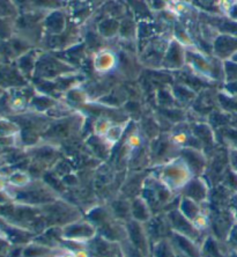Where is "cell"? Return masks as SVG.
<instances>
[{
	"instance_id": "30bf717a",
	"label": "cell",
	"mask_w": 237,
	"mask_h": 257,
	"mask_svg": "<svg viewBox=\"0 0 237 257\" xmlns=\"http://www.w3.org/2000/svg\"><path fill=\"white\" fill-rule=\"evenodd\" d=\"M190 123L193 135L198 139V142L200 143L202 151L209 158L217 149L215 130H214L207 120H194V122Z\"/></svg>"
},
{
	"instance_id": "8fae6325",
	"label": "cell",
	"mask_w": 237,
	"mask_h": 257,
	"mask_svg": "<svg viewBox=\"0 0 237 257\" xmlns=\"http://www.w3.org/2000/svg\"><path fill=\"white\" fill-rule=\"evenodd\" d=\"M126 232H127V241L133 244L135 248L144 252L145 255L152 257V242H150L149 236L146 230L145 224H141L137 220L130 219L126 222Z\"/></svg>"
},
{
	"instance_id": "d4e9b609",
	"label": "cell",
	"mask_w": 237,
	"mask_h": 257,
	"mask_svg": "<svg viewBox=\"0 0 237 257\" xmlns=\"http://www.w3.org/2000/svg\"><path fill=\"white\" fill-rule=\"evenodd\" d=\"M153 211L148 205V203L139 196L131 200V217L133 220H137L141 224H146L153 218Z\"/></svg>"
},
{
	"instance_id": "603a6c76",
	"label": "cell",
	"mask_w": 237,
	"mask_h": 257,
	"mask_svg": "<svg viewBox=\"0 0 237 257\" xmlns=\"http://www.w3.org/2000/svg\"><path fill=\"white\" fill-rule=\"evenodd\" d=\"M170 241L174 244L176 252L184 257H201V248L195 241L189 237L172 232Z\"/></svg>"
},
{
	"instance_id": "ac0fdd59",
	"label": "cell",
	"mask_w": 237,
	"mask_h": 257,
	"mask_svg": "<svg viewBox=\"0 0 237 257\" xmlns=\"http://www.w3.org/2000/svg\"><path fill=\"white\" fill-rule=\"evenodd\" d=\"M92 64L96 73L107 75L117 69L118 55L110 49H100V50L94 52Z\"/></svg>"
},
{
	"instance_id": "1f68e13d",
	"label": "cell",
	"mask_w": 237,
	"mask_h": 257,
	"mask_svg": "<svg viewBox=\"0 0 237 257\" xmlns=\"http://www.w3.org/2000/svg\"><path fill=\"white\" fill-rule=\"evenodd\" d=\"M33 179L28 172L17 171L11 174L10 179L7 180V183H10L11 187L13 188H24L32 182Z\"/></svg>"
},
{
	"instance_id": "7402d4cb",
	"label": "cell",
	"mask_w": 237,
	"mask_h": 257,
	"mask_svg": "<svg viewBox=\"0 0 237 257\" xmlns=\"http://www.w3.org/2000/svg\"><path fill=\"white\" fill-rule=\"evenodd\" d=\"M85 145L89 150L90 156L99 161H107L110 157L114 146H111L104 137H99L96 135H92L85 141Z\"/></svg>"
},
{
	"instance_id": "ba28073f",
	"label": "cell",
	"mask_w": 237,
	"mask_h": 257,
	"mask_svg": "<svg viewBox=\"0 0 237 257\" xmlns=\"http://www.w3.org/2000/svg\"><path fill=\"white\" fill-rule=\"evenodd\" d=\"M165 214H167L172 232L189 237V239L195 241L198 244H200L201 247V243L204 242L205 237L207 235L199 232L190 219H187L185 215H183L178 209L168 211V212H165Z\"/></svg>"
},
{
	"instance_id": "cb8c5ba5",
	"label": "cell",
	"mask_w": 237,
	"mask_h": 257,
	"mask_svg": "<svg viewBox=\"0 0 237 257\" xmlns=\"http://www.w3.org/2000/svg\"><path fill=\"white\" fill-rule=\"evenodd\" d=\"M105 204H107L109 210H110V212L116 219H117V220L127 222L130 219H132V217H131V200L130 199L123 197V196L120 195H117L116 197L108 200Z\"/></svg>"
},
{
	"instance_id": "484cf974",
	"label": "cell",
	"mask_w": 237,
	"mask_h": 257,
	"mask_svg": "<svg viewBox=\"0 0 237 257\" xmlns=\"http://www.w3.org/2000/svg\"><path fill=\"white\" fill-rule=\"evenodd\" d=\"M119 32L120 22L115 18H107L97 25V34L101 39L111 40L119 37Z\"/></svg>"
},
{
	"instance_id": "9a60e30c",
	"label": "cell",
	"mask_w": 237,
	"mask_h": 257,
	"mask_svg": "<svg viewBox=\"0 0 237 257\" xmlns=\"http://www.w3.org/2000/svg\"><path fill=\"white\" fill-rule=\"evenodd\" d=\"M145 226L152 245L155 242H159L161 240L170 239L172 234L171 226L169 224L168 217L165 212L154 214L153 218L148 222H146Z\"/></svg>"
},
{
	"instance_id": "83f0119b",
	"label": "cell",
	"mask_w": 237,
	"mask_h": 257,
	"mask_svg": "<svg viewBox=\"0 0 237 257\" xmlns=\"http://www.w3.org/2000/svg\"><path fill=\"white\" fill-rule=\"evenodd\" d=\"M56 250L59 249H54L44 245L42 243L37 242V241L33 240L32 242L26 244L24 247V252L22 256L24 257H51L54 254H56Z\"/></svg>"
},
{
	"instance_id": "4dcf8cb0",
	"label": "cell",
	"mask_w": 237,
	"mask_h": 257,
	"mask_svg": "<svg viewBox=\"0 0 237 257\" xmlns=\"http://www.w3.org/2000/svg\"><path fill=\"white\" fill-rule=\"evenodd\" d=\"M152 257H177V252L170 239H164L152 245Z\"/></svg>"
},
{
	"instance_id": "9c48e42d",
	"label": "cell",
	"mask_w": 237,
	"mask_h": 257,
	"mask_svg": "<svg viewBox=\"0 0 237 257\" xmlns=\"http://www.w3.org/2000/svg\"><path fill=\"white\" fill-rule=\"evenodd\" d=\"M97 235V228L85 217L72 224L65 226L62 229L63 240L75 241L80 243H88Z\"/></svg>"
},
{
	"instance_id": "44dd1931",
	"label": "cell",
	"mask_w": 237,
	"mask_h": 257,
	"mask_svg": "<svg viewBox=\"0 0 237 257\" xmlns=\"http://www.w3.org/2000/svg\"><path fill=\"white\" fill-rule=\"evenodd\" d=\"M125 224L126 222L119 221L116 218H112L111 220L107 221L104 225L97 228V234L102 235L111 242L122 243L123 241L127 239Z\"/></svg>"
},
{
	"instance_id": "8d00e7d4",
	"label": "cell",
	"mask_w": 237,
	"mask_h": 257,
	"mask_svg": "<svg viewBox=\"0 0 237 257\" xmlns=\"http://www.w3.org/2000/svg\"><path fill=\"white\" fill-rule=\"evenodd\" d=\"M230 60H232V62H235V63H237V52H236V54H235L234 56H232V58H231Z\"/></svg>"
},
{
	"instance_id": "52a82bcc",
	"label": "cell",
	"mask_w": 237,
	"mask_h": 257,
	"mask_svg": "<svg viewBox=\"0 0 237 257\" xmlns=\"http://www.w3.org/2000/svg\"><path fill=\"white\" fill-rule=\"evenodd\" d=\"M180 149L171 142L169 134H161L159 137L149 142L150 168L170 162L178 158Z\"/></svg>"
},
{
	"instance_id": "3957f363",
	"label": "cell",
	"mask_w": 237,
	"mask_h": 257,
	"mask_svg": "<svg viewBox=\"0 0 237 257\" xmlns=\"http://www.w3.org/2000/svg\"><path fill=\"white\" fill-rule=\"evenodd\" d=\"M43 219L48 227H65L85 217V212L69 199L60 197L41 207Z\"/></svg>"
},
{
	"instance_id": "2e32d148",
	"label": "cell",
	"mask_w": 237,
	"mask_h": 257,
	"mask_svg": "<svg viewBox=\"0 0 237 257\" xmlns=\"http://www.w3.org/2000/svg\"><path fill=\"white\" fill-rule=\"evenodd\" d=\"M179 157L183 159L193 176H204L208 166V157L202 150L194 147L180 149Z\"/></svg>"
},
{
	"instance_id": "e0dca14e",
	"label": "cell",
	"mask_w": 237,
	"mask_h": 257,
	"mask_svg": "<svg viewBox=\"0 0 237 257\" xmlns=\"http://www.w3.org/2000/svg\"><path fill=\"white\" fill-rule=\"evenodd\" d=\"M147 175V171H127L125 180H124L122 187L119 189L118 195L130 200L139 197L141 195Z\"/></svg>"
},
{
	"instance_id": "f1b7e54d",
	"label": "cell",
	"mask_w": 237,
	"mask_h": 257,
	"mask_svg": "<svg viewBox=\"0 0 237 257\" xmlns=\"http://www.w3.org/2000/svg\"><path fill=\"white\" fill-rule=\"evenodd\" d=\"M178 210L182 212L183 215H185L187 219H190L191 221H193L194 219L202 212V210H204V205L194 202L192 199L180 196Z\"/></svg>"
},
{
	"instance_id": "277c9868",
	"label": "cell",
	"mask_w": 237,
	"mask_h": 257,
	"mask_svg": "<svg viewBox=\"0 0 237 257\" xmlns=\"http://www.w3.org/2000/svg\"><path fill=\"white\" fill-rule=\"evenodd\" d=\"M150 174L176 194H179V191L193 177L192 173L180 157L164 165L152 167Z\"/></svg>"
},
{
	"instance_id": "d590c367",
	"label": "cell",
	"mask_w": 237,
	"mask_h": 257,
	"mask_svg": "<svg viewBox=\"0 0 237 257\" xmlns=\"http://www.w3.org/2000/svg\"><path fill=\"white\" fill-rule=\"evenodd\" d=\"M228 158H229V166H230L232 171L237 173V149L229 147Z\"/></svg>"
},
{
	"instance_id": "6da1fadb",
	"label": "cell",
	"mask_w": 237,
	"mask_h": 257,
	"mask_svg": "<svg viewBox=\"0 0 237 257\" xmlns=\"http://www.w3.org/2000/svg\"><path fill=\"white\" fill-rule=\"evenodd\" d=\"M86 116L80 110H75L72 114L62 118L52 119L50 125L42 136V141L54 144L60 147L64 143H70L81 134L86 123Z\"/></svg>"
},
{
	"instance_id": "d6986e66",
	"label": "cell",
	"mask_w": 237,
	"mask_h": 257,
	"mask_svg": "<svg viewBox=\"0 0 237 257\" xmlns=\"http://www.w3.org/2000/svg\"><path fill=\"white\" fill-rule=\"evenodd\" d=\"M212 51L222 62L230 60L237 52V36L219 34L213 39Z\"/></svg>"
},
{
	"instance_id": "836d02e7",
	"label": "cell",
	"mask_w": 237,
	"mask_h": 257,
	"mask_svg": "<svg viewBox=\"0 0 237 257\" xmlns=\"http://www.w3.org/2000/svg\"><path fill=\"white\" fill-rule=\"evenodd\" d=\"M223 69L225 84L237 82V63L232 62V60H225L223 62Z\"/></svg>"
},
{
	"instance_id": "f546056e",
	"label": "cell",
	"mask_w": 237,
	"mask_h": 257,
	"mask_svg": "<svg viewBox=\"0 0 237 257\" xmlns=\"http://www.w3.org/2000/svg\"><path fill=\"white\" fill-rule=\"evenodd\" d=\"M131 120H125V122H120V123H114L111 125V127L109 128L108 134L105 135V141H107L111 146H116L117 144L122 141V138L125 136V132L127 128H129Z\"/></svg>"
},
{
	"instance_id": "7c38bea8",
	"label": "cell",
	"mask_w": 237,
	"mask_h": 257,
	"mask_svg": "<svg viewBox=\"0 0 237 257\" xmlns=\"http://www.w3.org/2000/svg\"><path fill=\"white\" fill-rule=\"evenodd\" d=\"M169 137L171 142L175 144L179 149H185V147H194V149H201L200 143L195 138L193 135L192 128H191V123L189 120H183L179 122L169 130Z\"/></svg>"
},
{
	"instance_id": "8992f818",
	"label": "cell",
	"mask_w": 237,
	"mask_h": 257,
	"mask_svg": "<svg viewBox=\"0 0 237 257\" xmlns=\"http://www.w3.org/2000/svg\"><path fill=\"white\" fill-rule=\"evenodd\" d=\"M77 73V69L71 63L64 62L56 56L43 55L37 59L35 75L43 80H55L63 75Z\"/></svg>"
},
{
	"instance_id": "ffe728a7",
	"label": "cell",
	"mask_w": 237,
	"mask_h": 257,
	"mask_svg": "<svg viewBox=\"0 0 237 257\" xmlns=\"http://www.w3.org/2000/svg\"><path fill=\"white\" fill-rule=\"evenodd\" d=\"M87 249L92 257H110L118 254L120 245L97 234L87 243Z\"/></svg>"
},
{
	"instance_id": "7a4b0ae2",
	"label": "cell",
	"mask_w": 237,
	"mask_h": 257,
	"mask_svg": "<svg viewBox=\"0 0 237 257\" xmlns=\"http://www.w3.org/2000/svg\"><path fill=\"white\" fill-rule=\"evenodd\" d=\"M11 195H12L14 203L37 207H42L63 197L43 179L33 180L24 188H13Z\"/></svg>"
},
{
	"instance_id": "5b68a950",
	"label": "cell",
	"mask_w": 237,
	"mask_h": 257,
	"mask_svg": "<svg viewBox=\"0 0 237 257\" xmlns=\"http://www.w3.org/2000/svg\"><path fill=\"white\" fill-rule=\"evenodd\" d=\"M177 195L178 194L171 191L165 184L161 182L160 180H157L155 176L148 173L140 196L148 203L153 213L156 214L163 212L165 207L177 197Z\"/></svg>"
},
{
	"instance_id": "4316f807",
	"label": "cell",
	"mask_w": 237,
	"mask_h": 257,
	"mask_svg": "<svg viewBox=\"0 0 237 257\" xmlns=\"http://www.w3.org/2000/svg\"><path fill=\"white\" fill-rule=\"evenodd\" d=\"M66 20L65 15L58 12H54L44 20V29L50 34L51 36L62 35L66 29Z\"/></svg>"
},
{
	"instance_id": "d6a6232c",
	"label": "cell",
	"mask_w": 237,
	"mask_h": 257,
	"mask_svg": "<svg viewBox=\"0 0 237 257\" xmlns=\"http://www.w3.org/2000/svg\"><path fill=\"white\" fill-rule=\"evenodd\" d=\"M112 124H114V122L107 118V117H97V118L94 119L92 125L93 134L99 136V137H105Z\"/></svg>"
},
{
	"instance_id": "4fadbf2b",
	"label": "cell",
	"mask_w": 237,
	"mask_h": 257,
	"mask_svg": "<svg viewBox=\"0 0 237 257\" xmlns=\"http://www.w3.org/2000/svg\"><path fill=\"white\" fill-rule=\"evenodd\" d=\"M186 65V47L178 40L172 39L165 50L162 69L168 71H179Z\"/></svg>"
},
{
	"instance_id": "e575fe53",
	"label": "cell",
	"mask_w": 237,
	"mask_h": 257,
	"mask_svg": "<svg viewBox=\"0 0 237 257\" xmlns=\"http://www.w3.org/2000/svg\"><path fill=\"white\" fill-rule=\"evenodd\" d=\"M120 244V250H122V254L124 257H150L145 255L144 252L139 250L138 248H135L133 244H131L127 239L123 241Z\"/></svg>"
},
{
	"instance_id": "5bb4252c",
	"label": "cell",
	"mask_w": 237,
	"mask_h": 257,
	"mask_svg": "<svg viewBox=\"0 0 237 257\" xmlns=\"http://www.w3.org/2000/svg\"><path fill=\"white\" fill-rule=\"evenodd\" d=\"M210 192V186L204 176H193L189 182L185 184L179 195L194 200L201 205L208 202Z\"/></svg>"
}]
</instances>
